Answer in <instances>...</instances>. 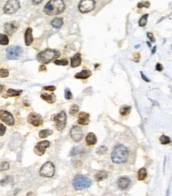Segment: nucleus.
<instances>
[{
    "instance_id": "35",
    "label": "nucleus",
    "mask_w": 172,
    "mask_h": 196,
    "mask_svg": "<svg viewBox=\"0 0 172 196\" xmlns=\"http://www.w3.org/2000/svg\"><path fill=\"white\" fill-rule=\"evenodd\" d=\"M54 64L57 65H62V66H66L68 65V61L67 59L64 60H56L54 61Z\"/></svg>"
},
{
    "instance_id": "26",
    "label": "nucleus",
    "mask_w": 172,
    "mask_h": 196,
    "mask_svg": "<svg viewBox=\"0 0 172 196\" xmlns=\"http://www.w3.org/2000/svg\"><path fill=\"white\" fill-rule=\"evenodd\" d=\"M22 93V91H17V90H14V89H8L7 94L8 96L10 97H15V96H19L20 94Z\"/></svg>"
},
{
    "instance_id": "43",
    "label": "nucleus",
    "mask_w": 172,
    "mask_h": 196,
    "mask_svg": "<svg viewBox=\"0 0 172 196\" xmlns=\"http://www.w3.org/2000/svg\"><path fill=\"white\" fill-rule=\"evenodd\" d=\"M163 68L162 65H161V64H159V63L157 64L156 66V70L158 71V72H161V71L163 70Z\"/></svg>"
},
{
    "instance_id": "11",
    "label": "nucleus",
    "mask_w": 172,
    "mask_h": 196,
    "mask_svg": "<svg viewBox=\"0 0 172 196\" xmlns=\"http://www.w3.org/2000/svg\"><path fill=\"white\" fill-rule=\"evenodd\" d=\"M0 119L3 121V122H5L8 126H12L14 125V116L6 110H0Z\"/></svg>"
},
{
    "instance_id": "21",
    "label": "nucleus",
    "mask_w": 172,
    "mask_h": 196,
    "mask_svg": "<svg viewBox=\"0 0 172 196\" xmlns=\"http://www.w3.org/2000/svg\"><path fill=\"white\" fill-rule=\"evenodd\" d=\"M41 98L49 103H53L56 101V95L54 94H41Z\"/></svg>"
},
{
    "instance_id": "1",
    "label": "nucleus",
    "mask_w": 172,
    "mask_h": 196,
    "mask_svg": "<svg viewBox=\"0 0 172 196\" xmlns=\"http://www.w3.org/2000/svg\"><path fill=\"white\" fill-rule=\"evenodd\" d=\"M129 149L123 145H116L111 153V160L114 164H123L128 161Z\"/></svg>"
},
{
    "instance_id": "12",
    "label": "nucleus",
    "mask_w": 172,
    "mask_h": 196,
    "mask_svg": "<svg viewBox=\"0 0 172 196\" xmlns=\"http://www.w3.org/2000/svg\"><path fill=\"white\" fill-rule=\"evenodd\" d=\"M28 122L34 126H40L43 123V118L37 113H30L27 118Z\"/></svg>"
},
{
    "instance_id": "13",
    "label": "nucleus",
    "mask_w": 172,
    "mask_h": 196,
    "mask_svg": "<svg viewBox=\"0 0 172 196\" xmlns=\"http://www.w3.org/2000/svg\"><path fill=\"white\" fill-rule=\"evenodd\" d=\"M70 134L71 137L75 142L80 141L82 138V136H83L82 128L78 126H73V127L71 129Z\"/></svg>"
},
{
    "instance_id": "39",
    "label": "nucleus",
    "mask_w": 172,
    "mask_h": 196,
    "mask_svg": "<svg viewBox=\"0 0 172 196\" xmlns=\"http://www.w3.org/2000/svg\"><path fill=\"white\" fill-rule=\"evenodd\" d=\"M9 76V71L6 68H1L0 69V77L2 78H6Z\"/></svg>"
},
{
    "instance_id": "24",
    "label": "nucleus",
    "mask_w": 172,
    "mask_h": 196,
    "mask_svg": "<svg viewBox=\"0 0 172 196\" xmlns=\"http://www.w3.org/2000/svg\"><path fill=\"white\" fill-rule=\"evenodd\" d=\"M53 133V130H49V129H48V130H42L39 132V137L41 138H46L49 136L52 135Z\"/></svg>"
},
{
    "instance_id": "6",
    "label": "nucleus",
    "mask_w": 172,
    "mask_h": 196,
    "mask_svg": "<svg viewBox=\"0 0 172 196\" xmlns=\"http://www.w3.org/2000/svg\"><path fill=\"white\" fill-rule=\"evenodd\" d=\"M23 49L18 45H12L6 49V58L8 60H17L22 54Z\"/></svg>"
},
{
    "instance_id": "41",
    "label": "nucleus",
    "mask_w": 172,
    "mask_h": 196,
    "mask_svg": "<svg viewBox=\"0 0 172 196\" xmlns=\"http://www.w3.org/2000/svg\"><path fill=\"white\" fill-rule=\"evenodd\" d=\"M43 89H44V90H45V91H54L56 90V87H54V86L44 87Z\"/></svg>"
},
{
    "instance_id": "15",
    "label": "nucleus",
    "mask_w": 172,
    "mask_h": 196,
    "mask_svg": "<svg viewBox=\"0 0 172 196\" xmlns=\"http://www.w3.org/2000/svg\"><path fill=\"white\" fill-rule=\"evenodd\" d=\"M130 183V179L127 176H121L117 180V186L121 190H125L129 187Z\"/></svg>"
},
{
    "instance_id": "23",
    "label": "nucleus",
    "mask_w": 172,
    "mask_h": 196,
    "mask_svg": "<svg viewBox=\"0 0 172 196\" xmlns=\"http://www.w3.org/2000/svg\"><path fill=\"white\" fill-rule=\"evenodd\" d=\"M63 24H64V20L62 18H56L51 22V25L53 27L56 29H60L62 27Z\"/></svg>"
},
{
    "instance_id": "7",
    "label": "nucleus",
    "mask_w": 172,
    "mask_h": 196,
    "mask_svg": "<svg viewBox=\"0 0 172 196\" xmlns=\"http://www.w3.org/2000/svg\"><path fill=\"white\" fill-rule=\"evenodd\" d=\"M20 2L18 0H9L3 7V11L6 14H14L19 10Z\"/></svg>"
},
{
    "instance_id": "4",
    "label": "nucleus",
    "mask_w": 172,
    "mask_h": 196,
    "mask_svg": "<svg viewBox=\"0 0 172 196\" xmlns=\"http://www.w3.org/2000/svg\"><path fill=\"white\" fill-rule=\"evenodd\" d=\"M92 181L90 178L86 176H76L75 177L72 181V185L75 190H80L82 189L87 188L91 186Z\"/></svg>"
},
{
    "instance_id": "8",
    "label": "nucleus",
    "mask_w": 172,
    "mask_h": 196,
    "mask_svg": "<svg viewBox=\"0 0 172 196\" xmlns=\"http://www.w3.org/2000/svg\"><path fill=\"white\" fill-rule=\"evenodd\" d=\"M53 119L56 122V127H57V130L59 131H62L66 126L67 122V115L66 113L64 111L60 112L58 114L53 116Z\"/></svg>"
},
{
    "instance_id": "32",
    "label": "nucleus",
    "mask_w": 172,
    "mask_h": 196,
    "mask_svg": "<svg viewBox=\"0 0 172 196\" xmlns=\"http://www.w3.org/2000/svg\"><path fill=\"white\" fill-rule=\"evenodd\" d=\"M82 151H83V149H82V148H80V147H78V146H76V147H74L72 149H71L70 155L71 156L77 155V154H79V153H82Z\"/></svg>"
},
{
    "instance_id": "16",
    "label": "nucleus",
    "mask_w": 172,
    "mask_h": 196,
    "mask_svg": "<svg viewBox=\"0 0 172 196\" xmlns=\"http://www.w3.org/2000/svg\"><path fill=\"white\" fill-rule=\"evenodd\" d=\"M90 115L86 112H80L78 117V123L82 126H86L89 124Z\"/></svg>"
},
{
    "instance_id": "44",
    "label": "nucleus",
    "mask_w": 172,
    "mask_h": 196,
    "mask_svg": "<svg viewBox=\"0 0 172 196\" xmlns=\"http://www.w3.org/2000/svg\"><path fill=\"white\" fill-rule=\"evenodd\" d=\"M43 1L44 0H32V3H33V5H39V4H41Z\"/></svg>"
},
{
    "instance_id": "10",
    "label": "nucleus",
    "mask_w": 172,
    "mask_h": 196,
    "mask_svg": "<svg viewBox=\"0 0 172 196\" xmlns=\"http://www.w3.org/2000/svg\"><path fill=\"white\" fill-rule=\"evenodd\" d=\"M50 145V142L49 141H40L34 147V153L35 154H37V156H43L45 153V150L47 148L49 147Z\"/></svg>"
},
{
    "instance_id": "33",
    "label": "nucleus",
    "mask_w": 172,
    "mask_h": 196,
    "mask_svg": "<svg viewBox=\"0 0 172 196\" xmlns=\"http://www.w3.org/2000/svg\"><path fill=\"white\" fill-rule=\"evenodd\" d=\"M159 141H160V143L162 145H167V144L170 143V138L167 136L162 135L159 138Z\"/></svg>"
},
{
    "instance_id": "3",
    "label": "nucleus",
    "mask_w": 172,
    "mask_h": 196,
    "mask_svg": "<svg viewBox=\"0 0 172 196\" xmlns=\"http://www.w3.org/2000/svg\"><path fill=\"white\" fill-rule=\"evenodd\" d=\"M60 56V53L58 50L48 49L38 53L37 56V60L40 63L46 65L50 63L54 59H57Z\"/></svg>"
},
{
    "instance_id": "27",
    "label": "nucleus",
    "mask_w": 172,
    "mask_h": 196,
    "mask_svg": "<svg viewBox=\"0 0 172 196\" xmlns=\"http://www.w3.org/2000/svg\"><path fill=\"white\" fill-rule=\"evenodd\" d=\"M131 112V106H121L120 109V114L122 116H126Z\"/></svg>"
},
{
    "instance_id": "38",
    "label": "nucleus",
    "mask_w": 172,
    "mask_h": 196,
    "mask_svg": "<svg viewBox=\"0 0 172 196\" xmlns=\"http://www.w3.org/2000/svg\"><path fill=\"white\" fill-rule=\"evenodd\" d=\"M64 97H65V98H66L67 100L72 99L73 95H72V94H71V91H70V89H69V88L65 89Z\"/></svg>"
},
{
    "instance_id": "42",
    "label": "nucleus",
    "mask_w": 172,
    "mask_h": 196,
    "mask_svg": "<svg viewBox=\"0 0 172 196\" xmlns=\"http://www.w3.org/2000/svg\"><path fill=\"white\" fill-rule=\"evenodd\" d=\"M147 36L150 38V40L152 41V42H155L156 41V39H155L154 36H153V34L152 33H147Z\"/></svg>"
},
{
    "instance_id": "20",
    "label": "nucleus",
    "mask_w": 172,
    "mask_h": 196,
    "mask_svg": "<svg viewBox=\"0 0 172 196\" xmlns=\"http://www.w3.org/2000/svg\"><path fill=\"white\" fill-rule=\"evenodd\" d=\"M86 145L90 146V145H94L97 143V137L94 133H89L86 137Z\"/></svg>"
},
{
    "instance_id": "36",
    "label": "nucleus",
    "mask_w": 172,
    "mask_h": 196,
    "mask_svg": "<svg viewBox=\"0 0 172 196\" xmlns=\"http://www.w3.org/2000/svg\"><path fill=\"white\" fill-rule=\"evenodd\" d=\"M107 150L108 149L106 146L102 145V146H100V147L97 149V153L99 154V155H102V154H105V153H107Z\"/></svg>"
},
{
    "instance_id": "17",
    "label": "nucleus",
    "mask_w": 172,
    "mask_h": 196,
    "mask_svg": "<svg viewBox=\"0 0 172 196\" xmlns=\"http://www.w3.org/2000/svg\"><path fill=\"white\" fill-rule=\"evenodd\" d=\"M82 62V58H81V54L79 53H75L71 58V66L72 68H77L81 65Z\"/></svg>"
},
{
    "instance_id": "9",
    "label": "nucleus",
    "mask_w": 172,
    "mask_h": 196,
    "mask_svg": "<svg viewBox=\"0 0 172 196\" xmlns=\"http://www.w3.org/2000/svg\"><path fill=\"white\" fill-rule=\"evenodd\" d=\"M95 5L96 2L94 0H81L79 4V10L82 14H86L94 10Z\"/></svg>"
},
{
    "instance_id": "22",
    "label": "nucleus",
    "mask_w": 172,
    "mask_h": 196,
    "mask_svg": "<svg viewBox=\"0 0 172 196\" xmlns=\"http://www.w3.org/2000/svg\"><path fill=\"white\" fill-rule=\"evenodd\" d=\"M107 176H108L107 172L105 170H102V171H99V172L95 175V177H94V178H95V180L97 181V182H100V181L103 180V179L107 178Z\"/></svg>"
},
{
    "instance_id": "47",
    "label": "nucleus",
    "mask_w": 172,
    "mask_h": 196,
    "mask_svg": "<svg viewBox=\"0 0 172 196\" xmlns=\"http://www.w3.org/2000/svg\"><path fill=\"white\" fill-rule=\"evenodd\" d=\"M2 91H3V86L0 85V93H2Z\"/></svg>"
},
{
    "instance_id": "45",
    "label": "nucleus",
    "mask_w": 172,
    "mask_h": 196,
    "mask_svg": "<svg viewBox=\"0 0 172 196\" xmlns=\"http://www.w3.org/2000/svg\"><path fill=\"white\" fill-rule=\"evenodd\" d=\"M141 76H142V79H143V80H145L146 81V82H150V80L147 78L145 75H144L142 72H141Z\"/></svg>"
},
{
    "instance_id": "29",
    "label": "nucleus",
    "mask_w": 172,
    "mask_h": 196,
    "mask_svg": "<svg viewBox=\"0 0 172 196\" xmlns=\"http://www.w3.org/2000/svg\"><path fill=\"white\" fill-rule=\"evenodd\" d=\"M9 44V38L7 35L0 33V45H7Z\"/></svg>"
},
{
    "instance_id": "31",
    "label": "nucleus",
    "mask_w": 172,
    "mask_h": 196,
    "mask_svg": "<svg viewBox=\"0 0 172 196\" xmlns=\"http://www.w3.org/2000/svg\"><path fill=\"white\" fill-rule=\"evenodd\" d=\"M79 110V106H77L76 104H74V105H72V106H71L70 110H69V113H70V114H71V115L75 116L78 114Z\"/></svg>"
},
{
    "instance_id": "37",
    "label": "nucleus",
    "mask_w": 172,
    "mask_h": 196,
    "mask_svg": "<svg viewBox=\"0 0 172 196\" xmlns=\"http://www.w3.org/2000/svg\"><path fill=\"white\" fill-rule=\"evenodd\" d=\"M150 6V2L148 1H144V2H140L137 4V7L138 8H142V7H146L149 8Z\"/></svg>"
},
{
    "instance_id": "19",
    "label": "nucleus",
    "mask_w": 172,
    "mask_h": 196,
    "mask_svg": "<svg viewBox=\"0 0 172 196\" xmlns=\"http://www.w3.org/2000/svg\"><path fill=\"white\" fill-rule=\"evenodd\" d=\"M92 75V72L88 69H84L80 72H78L75 75V79H80V80H85L87 79Z\"/></svg>"
},
{
    "instance_id": "30",
    "label": "nucleus",
    "mask_w": 172,
    "mask_h": 196,
    "mask_svg": "<svg viewBox=\"0 0 172 196\" xmlns=\"http://www.w3.org/2000/svg\"><path fill=\"white\" fill-rule=\"evenodd\" d=\"M148 14H146L141 17L139 21V26H141V27H144V26H146L147 22H148Z\"/></svg>"
},
{
    "instance_id": "18",
    "label": "nucleus",
    "mask_w": 172,
    "mask_h": 196,
    "mask_svg": "<svg viewBox=\"0 0 172 196\" xmlns=\"http://www.w3.org/2000/svg\"><path fill=\"white\" fill-rule=\"evenodd\" d=\"M33 30H32V28L29 27L26 30V33H25V43H26V45L27 46H29V45L33 43Z\"/></svg>"
},
{
    "instance_id": "25",
    "label": "nucleus",
    "mask_w": 172,
    "mask_h": 196,
    "mask_svg": "<svg viewBox=\"0 0 172 196\" xmlns=\"http://www.w3.org/2000/svg\"><path fill=\"white\" fill-rule=\"evenodd\" d=\"M14 182V178L10 176H6L3 179L0 181V184L2 185V186H6L7 184H10V183H12Z\"/></svg>"
},
{
    "instance_id": "40",
    "label": "nucleus",
    "mask_w": 172,
    "mask_h": 196,
    "mask_svg": "<svg viewBox=\"0 0 172 196\" xmlns=\"http://www.w3.org/2000/svg\"><path fill=\"white\" fill-rule=\"evenodd\" d=\"M6 130V126H4L3 124L0 123V137H2V136H3L4 134H5Z\"/></svg>"
},
{
    "instance_id": "14",
    "label": "nucleus",
    "mask_w": 172,
    "mask_h": 196,
    "mask_svg": "<svg viewBox=\"0 0 172 196\" xmlns=\"http://www.w3.org/2000/svg\"><path fill=\"white\" fill-rule=\"evenodd\" d=\"M18 27H19V24L16 21H12V22H9L5 24L4 26V30L7 34L9 35H12L13 33H15L18 30Z\"/></svg>"
},
{
    "instance_id": "46",
    "label": "nucleus",
    "mask_w": 172,
    "mask_h": 196,
    "mask_svg": "<svg viewBox=\"0 0 172 196\" xmlns=\"http://www.w3.org/2000/svg\"><path fill=\"white\" fill-rule=\"evenodd\" d=\"M39 69H40V71H45V70H46V67H45L44 65H41V66H40Z\"/></svg>"
},
{
    "instance_id": "34",
    "label": "nucleus",
    "mask_w": 172,
    "mask_h": 196,
    "mask_svg": "<svg viewBox=\"0 0 172 196\" xmlns=\"http://www.w3.org/2000/svg\"><path fill=\"white\" fill-rule=\"evenodd\" d=\"M10 169V165L6 161H3L2 163H0V172H3V171H7Z\"/></svg>"
},
{
    "instance_id": "48",
    "label": "nucleus",
    "mask_w": 172,
    "mask_h": 196,
    "mask_svg": "<svg viewBox=\"0 0 172 196\" xmlns=\"http://www.w3.org/2000/svg\"><path fill=\"white\" fill-rule=\"evenodd\" d=\"M156 47H154V48H153V49H152V54L155 53V51H156Z\"/></svg>"
},
{
    "instance_id": "28",
    "label": "nucleus",
    "mask_w": 172,
    "mask_h": 196,
    "mask_svg": "<svg viewBox=\"0 0 172 196\" xmlns=\"http://www.w3.org/2000/svg\"><path fill=\"white\" fill-rule=\"evenodd\" d=\"M147 177V170L145 168H141L138 172V179L140 181L144 180Z\"/></svg>"
},
{
    "instance_id": "5",
    "label": "nucleus",
    "mask_w": 172,
    "mask_h": 196,
    "mask_svg": "<svg viewBox=\"0 0 172 196\" xmlns=\"http://www.w3.org/2000/svg\"><path fill=\"white\" fill-rule=\"evenodd\" d=\"M55 174V165L54 164L49 161L42 165L40 169V175L42 177L51 178Z\"/></svg>"
},
{
    "instance_id": "2",
    "label": "nucleus",
    "mask_w": 172,
    "mask_h": 196,
    "mask_svg": "<svg viewBox=\"0 0 172 196\" xmlns=\"http://www.w3.org/2000/svg\"><path fill=\"white\" fill-rule=\"evenodd\" d=\"M65 10L64 0H49L44 8V12L49 16L58 15Z\"/></svg>"
}]
</instances>
